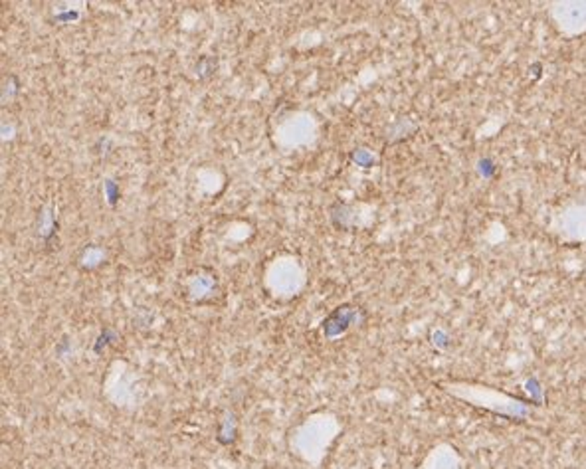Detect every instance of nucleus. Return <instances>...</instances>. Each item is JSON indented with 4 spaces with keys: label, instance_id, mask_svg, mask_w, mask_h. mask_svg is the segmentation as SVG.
I'll return each mask as SVG.
<instances>
[{
    "label": "nucleus",
    "instance_id": "f257e3e1",
    "mask_svg": "<svg viewBox=\"0 0 586 469\" xmlns=\"http://www.w3.org/2000/svg\"><path fill=\"white\" fill-rule=\"evenodd\" d=\"M357 317V311L351 307V305H343V307H339L335 313H331L329 315V319L325 321V333L329 335V337H333V335H339V333H343L345 329L349 327V323L353 321Z\"/></svg>",
    "mask_w": 586,
    "mask_h": 469
},
{
    "label": "nucleus",
    "instance_id": "f03ea898",
    "mask_svg": "<svg viewBox=\"0 0 586 469\" xmlns=\"http://www.w3.org/2000/svg\"><path fill=\"white\" fill-rule=\"evenodd\" d=\"M103 191H105V196H108L109 204H117V200H119V184L115 181H111V179H108V181L103 182Z\"/></svg>",
    "mask_w": 586,
    "mask_h": 469
},
{
    "label": "nucleus",
    "instance_id": "7ed1b4c3",
    "mask_svg": "<svg viewBox=\"0 0 586 469\" xmlns=\"http://www.w3.org/2000/svg\"><path fill=\"white\" fill-rule=\"evenodd\" d=\"M353 158L359 163L360 167H372V163H374V156L369 155L365 149H359L357 153H353Z\"/></svg>",
    "mask_w": 586,
    "mask_h": 469
},
{
    "label": "nucleus",
    "instance_id": "20e7f679",
    "mask_svg": "<svg viewBox=\"0 0 586 469\" xmlns=\"http://www.w3.org/2000/svg\"><path fill=\"white\" fill-rule=\"evenodd\" d=\"M78 16H80L78 13H66V14H60V16H56V20H58V22H64V20H75Z\"/></svg>",
    "mask_w": 586,
    "mask_h": 469
}]
</instances>
